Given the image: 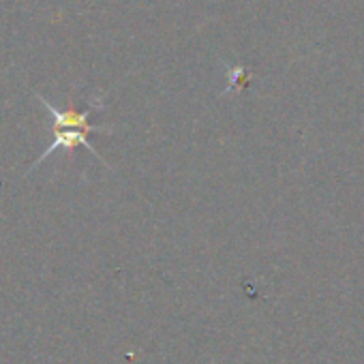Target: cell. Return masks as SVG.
<instances>
[{"mask_svg": "<svg viewBox=\"0 0 364 364\" xmlns=\"http://www.w3.org/2000/svg\"><path fill=\"white\" fill-rule=\"evenodd\" d=\"M37 99L43 103V107L48 109V114H50V118H52V120H50V129H80V131H86V133H105V135L112 133V129H107V127L90 124L92 112L103 109V99H101V95L92 97L90 105H88L86 109H82V112H77L75 107L58 109V107H54L43 95H37Z\"/></svg>", "mask_w": 364, "mask_h": 364, "instance_id": "1", "label": "cell"}]
</instances>
